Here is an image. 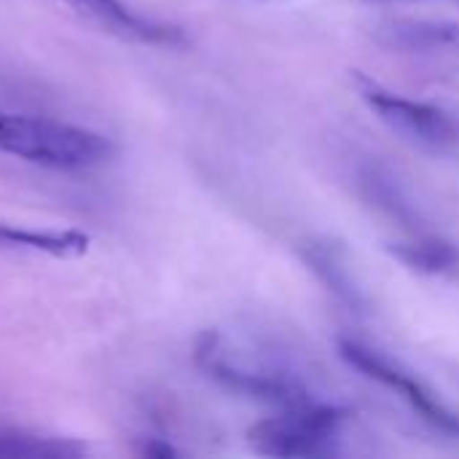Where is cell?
<instances>
[{
    "instance_id": "cell-13",
    "label": "cell",
    "mask_w": 459,
    "mask_h": 459,
    "mask_svg": "<svg viewBox=\"0 0 459 459\" xmlns=\"http://www.w3.org/2000/svg\"><path fill=\"white\" fill-rule=\"evenodd\" d=\"M143 455H145V457H178V449H172L169 444H164V441L153 438V441H148V444H145Z\"/></svg>"
},
{
    "instance_id": "cell-12",
    "label": "cell",
    "mask_w": 459,
    "mask_h": 459,
    "mask_svg": "<svg viewBox=\"0 0 459 459\" xmlns=\"http://www.w3.org/2000/svg\"><path fill=\"white\" fill-rule=\"evenodd\" d=\"M83 446L51 441V438H30V436H0V457H65L81 455Z\"/></svg>"
},
{
    "instance_id": "cell-3",
    "label": "cell",
    "mask_w": 459,
    "mask_h": 459,
    "mask_svg": "<svg viewBox=\"0 0 459 459\" xmlns=\"http://www.w3.org/2000/svg\"><path fill=\"white\" fill-rule=\"evenodd\" d=\"M350 420H352L350 409L315 401L255 422L247 430V444L261 457H336L342 455L344 425Z\"/></svg>"
},
{
    "instance_id": "cell-8",
    "label": "cell",
    "mask_w": 459,
    "mask_h": 459,
    "mask_svg": "<svg viewBox=\"0 0 459 459\" xmlns=\"http://www.w3.org/2000/svg\"><path fill=\"white\" fill-rule=\"evenodd\" d=\"M304 261L307 266L317 274V280L350 309L360 312L366 307V296L363 290L358 288L352 272H350V264H347V255L344 250L336 245V242H309L304 247Z\"/></svg>"
},
{
    "instance_id": "cell-1",
    "label": "cell",
    "mask_w": 459,
    "mask_h": 459,
    "mask_svg": "<svg viewBox=\"0 0 459 459\" xmlns=\"http://www.w3.org/2000/svg\"><path fill=\"white\" fill-rule=\"evenodd\" d=\"M196 363L218 385L264 403L296 409L317 401L307 379L280 355L261 347L239 350L218 331L199 336Z\"/></svg>"
},
{
    "instance_id": "cell-4",
    "label": "cell",
    "mask_w": 459,
    "mask_h": 459,
    "mask_svg": "<svg viewBox=\"0 0 459 459\" xmlns=\"http://www.w3.org/2000/svg\"><path fill=\"white\" fill-rule=\"evenodd\" d=\"M352 83L358 94L363 97V102L395 134H401L411 145L430 151V153H457L459 151V118H455L452 113L436 105L403 97L360 70H352Z\"/></svg>"
},
{
    "instance_id": "cell-6",
    "label": "cell",
    "mask_w": 459,
    "mask_h": 459,
    "mask_svg": "<svg viewBox=\"0 0 459 459\" xmlns=\"http://www.w3.org/2000/svg\"><path fill=\"white\" fill-rule=\"evenodd\" d=\"M374 40L398 54L459 62V19H385L374 27Z\"/></svg>"
},
{
    "instance_id": "cell-14",
    "label": "cell",
    "mask_w": 459,
    "mask_h": 459,
    "mask_svg": "<svg viewBox=\"0 0 459 459\" xmlns=\"http://www.w3.org/2000/svg\"><path fill=\"white\" fill-rule=\"evenodd\" d=\"M368 3H406V0H368ZM459 3V0H455Z\"/></svg>"
},
{
    "instance_id": "cell-5",
    "label": "cell",
    "mask_w": 459,
    "mask_h": 459,
    "mask_svg": "<svg viewBox=\"0 0 459 459\" xmlns=\"http://www.w3.org/2000/svg\"><path fill=\"white\" fill-rule=\"evenodd\" d=\"M339 355L347 366H352L363 377L395 390L436 430L459 438V411L430 382H425L414 368H409L398 358H390L387 352L368 347V344L350 339V336L339 339Z\"/></svg>"
},
{
    "instance_id": "cell-2",
    "label": "cell",
    "mask_w": 459,
    "mask_h": 459,
    "mask_svg": "<svg viewBox=\"0 0 459 459\" xmlns=\"http://www.w3.org/2000/svg\"><path fill=\"white\" fill-rule=\"evenodd\" d=\"M0 153L48 169H89L105 164L116 145L105 134L67 121L0 110Z\"/></svg>"
},
{
    "instance_id": "cell-10",
    "label": "cell",
    "mask_w": 459,
    "mask_h": 459,
    "mask_svg": "<svg viewBox=\"0 0 459 459\" xmlns=\"http://www.w3.org/2000/svg\"><path fill=\"white\" fill-rule=\"evenodd\" d=\"M387 253L417 274L446 277L459 272V247L441 237H417L409 242H393L387 245Z\"/></svg>"
},
{
    "instance_id": "cell-7",
    "label": "cell",
    "mask_w": 459,
    "mask_h": 459,
    "mask_svg": "<svg viewBox=\"0 0 459 459\" xmlns=\"http://www.w3.org/2000/svg\"><path fill=\"white\" fill-rule=\"evenodd\" d=\"M70 8L83 13L86 19L97 22L100 27L129 38L140 43H164V46H178L183 43V32L178 27H167L151 19H143L140 13L129 11L121 0H65Z\"/></svg>"
},
{
    "instance_id": "cell-9",
    "label": "cell",
    "mask_w": 459,
    "mask_h": 459,
    "mask_svg": "<svg viewBox=\"0 0 459 459\" xmlns=\"http://www.w3.org/2000/svg\"><path fill=\"white\" fill-rule=\"evenodd\" d=\"M91 237L78 229H19L0 223V247H24L38 250L54 258H78L86 255Z\"/></svg>"
},
{
    "instance_id": "cell-11",
    "label": "cell",
    "mask_w": 459,
    "mask_h": 459,
    "mask_svg": "<svg viewBox=\"0 0 459 459\" xmlns=\"http://www.w3.org/2000/svg\"><path fill=\"white\" fill-rule=\"evenodd\" d=\"M363 180V188H366V196L374 199V204L379 210H385L387 215H393L395 221L406 223V226H414L417 223V212L414 207L403 199V194L398 191V186L393 183V178L382 175L379 169H366L360 175Z\"/></svg>"
}]
</instances>
